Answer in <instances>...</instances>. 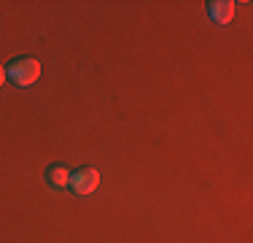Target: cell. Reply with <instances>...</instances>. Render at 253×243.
Listing matches in <instances>:
<instances>
[{
	"mask_svg": "<svg viewBox=\"0 0 253 243\" xmlns=\"http://www.w3.org/2000/svg\"><path fill=\"white\" fill-rule=\"evenodd\" d=\"M5 73H8V81L14 87L27 89L41 78V62L35 57H14L5 65Z\"/></svg>",
	"mask_w": 253,
	"mask_h": 243,
	"instance_id": "obj_1",
	"label": "cell"
},
{
	"mask_svg": "<svg viewBox=\"0 0 253 243\" xmlns=\"http://www.w3.org/2000/svg\"><path fill=\"white\" fill-rule=\"evenodd\" d=\"M97 186H100V170H94V168L70 170V184H68V189L73 192V194H78V197H86V194H92Z\"/></svg>",
	"mask_w": 253,
	"mask_h": 243,
	"instance_id": "obj_2",
	"label": "cell"
},
{
	"mask_svg": "<svg viewBox=\"0 0 253 243\" xmlns=\"http://www.w3.org/2000/svg\"><path fill=\"white\" fill-rule=\"evenodd\" d=\"M234 11H237V3H232V0H210L208 3V16L215 24H229L234 19Z\"/></svg>",
	"mask_w": 253,
	"mask_h": 243,
	"instance_id": "obj_3",
	"label": "cell"
},
{
	"mask_svg": "<svg viewBox=\"0 0 253 243\" xmlns=\"http://www.w3.org/2000/svg\"><path fill=\"white\" fill-rule=\"evenodd\" d=\"M43 179H46V184H49L51 189L65 192V189H68V184H70V170L65 168L62 162H57V165H49V168H46Z\"/></svg>",
	"mask_w": 253,
	"mask_h": 243,
	"instance_id": "obj_4",
	"label": "cell"
},
{
	"mask_svg": "<svg viewBox=\"0 0 253 243\" xmlns=\"http://www.w3.org/2000/svg\"><path fill=\"white\" fill-rule=\"evenodd\" d=\"M5 78H8V73H5V65H0V87L5 84Z\"/></svg>",
	"mask_w": 253,
	"mask_h": 243,
	"instance_id": "obj_5",
	"label": "cell"
}]
</instances>
